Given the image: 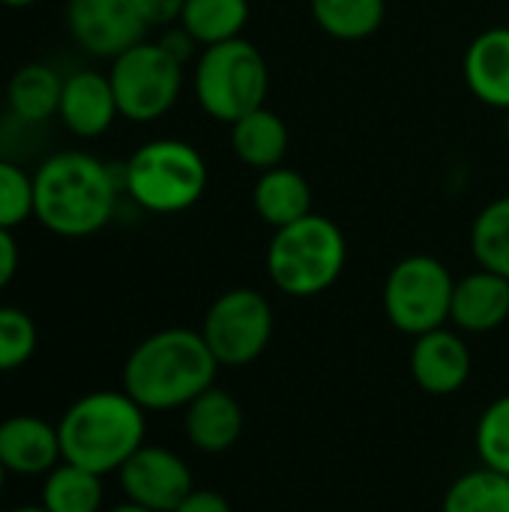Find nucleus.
<instances>
[{
	"mask_svg": "<svg viewBox=\"0 0 509 512\" xmlns=\"http://www.w3.org/2000/svg\"><path fill=\"white\" fill-rule=\"evenodd\" d=\"M33 216V174L0 159V228L12 231Z\"/></svg>",
	"mask_w": 509,
	"mask_h": 512,
	"instance_id": "nucleus-28",
	"label": "nucleus"
},
{
	"mask_svg": "<svg viewBox=\"0 0 509 512\" xmlns=\"http://www.w3.org/2000/svg\"><path fill=\"white\" fill-rule=\"evenodd\" d=\"M201 336L219 366H249L273 339V306L255 288H231L210 303Z\"/></svg>",
	"mask_w": 509,
	"mask_h": 512,
	"instance_id": "nucleus-9",
	"label": "nucleus"
},
{
	"mask_svg": "<svg viewBox=\"0 0 509 512\" xmlns=\"http://www.w3.org/2000/svg\"><path fill=\"white\" fill-rule=\"evenodd\" d=\"M471 255L483 270L509 279V195L486 204L471 225Z\"/></svg>",
	"mask_w": 509,
	"mask_h": 512,
	"instance_id": "nucleus-24",
	"label": "nucleus"
},
{
	"mask_svg": "<svg viewBox=\"0 0 509 512\" xmlns=\"http://www.w3.org/2000/svg\"><path fill=\"white\" fill-rule=\"evenodd\" d=\"M219 363L201 330L168 327L132 348L123 366V390L144 411H177L216 384Z\"/></svg>",
	"mask_w": 509,
	"mask_h": 512,
	"instance_id": "nucleus-2",
	"label": "nucleus"
},
{
	"mask_svg": "<svg viewBox=\"0 0 509 512\" xmlns=\"http://www.w3.org/2000/svg\"><path fill=\"white\" fill-rule=\"evenodd\" d=\"M60 462L63 453L57 426L30 414L6 417L0 423V465L6 468V474L45 477Z\"/></svg>",
	"mask_w": 509,
	"mask_h": 512,
	"instance_id": "nucleus-14",
	"label": "nucleus"
},
{
	"mask_svg": "<svg viewBox=\"0 0 509 512\" xmlns=\"http://www.w3.org/2000/svg\"><path fill=\"white\" fill-rule=\"evenodd\" d=\"M117 474L126 501L153 512H174L195 489L189 465L177 453L156 444L138 447Z\"/></svg>",
	"mask_w": 509,
	"mask_h": 512,
	"instance_id": "nucleus-11",
	"label": "nucleus"
},
{
	"mask_svg": "<svg viewBox=\"0 0 509 512\" xmlns=\"http://www.w3.org/2000/svg\"><path fill=\"white\" fill-rule=\"evenodd\" d=\"M159 45H162V48H165L171 57H177V60L186 66V60L195 54V45H198V42H195V39H192V36H189V33H186L180 24H177V27L165 30V36L159 39Z\"/></svg>",
	"mask_w": 509,
	"mask_h": 512,
	"instance_id": "nucleus-31",
	"label": "nucleus"
},
{
	"mask_svg": "<svg viewBox=\"0 0 509 512\" xmlns=\"http://www.w3.org/2000/svg\"><path fill=\"white\" fill-rule=\"evenodd\" d=\"M252 207H255L258 219L264 225H270L273 231L285 228V225L315 213L312 210V186L300 171H294L288 165L267 168L255 180Z\"/></svg>",
	"mask_w": 509,
	"mask_h": 512,
	"instance_id": "nucleus-18",
	"label": "nucleus"
},
{
	"mask_svg": "<svg viewBox=\"0 0 509 512\" xmlns=\"http://www.w3.org/2000/svg\"><path fill=\"white\" fill-rule=\"evenodd\" d=\"M114 210V171L93 153L63 150L33 171V216L57 237H90L111 222Z\"/></svg>",
	"mask_w": 509,
	"mask_h": 512,
	"instance_id": "nucleus-1",
	"label": "nucleus"
},
{
	"mask_svg": "<svg viewBox=\"0 0 509 512\" xmlns=\"http://www.w3.org/2000/svg\"><path fill=\"white\" fill-rule=\"evenodd\" d=\"M63 93V78L48 63L21 66L6 84V102L12 114L24 123H45L57 114Z\"/></svg>",
	"mask_w": 509,
	"mask_h": 512,
	"instance_id": "nucleus-20",
	"label": "nucleus"
},
{
	"mask_svg": "<svg viewBox=\"0 0 509 512\" xmlns=\"http://www.w3.org/2000/svg\"><path fill=\"white\" fill-rule=\"evenodd\" d=\"M477 456L486 468L509 477V393L495 399L477 423Z\"/></svg>",
	"mask_w": 509,
	"mask_h": 512,
	"instance_id": "nucleus-26",
	"label": "nucleus"
},
{
	"mask_svg": "<svg viewBox=\"0 0 509 512\" xmlns=\"http://www.w3.org/2000/svg\"><path fill=\"white\" fill-rule=\"evenodd\" d=\"M144 408L126 390H96L72 402L57 423L63 462L99 477L120 471L147 441Z\"/></svg>",
	"mask_w": 509,
	"mask_h": 512,
	"instance_id": "nucleus-3",
	"label": "nucleus"
},
{
	"mask_svg": "<svg viewBox=\"0 0 509 512\" xmlns=\"http://www.w3.org/2000/svg\"><path fill=\"white\" fill-rule=\"evenodd\" d=\"M66 24L78 48L102 60L120 57L147 33L135 0H66Z\"/></svg>",
	"mask_w": 509,
	"mask_h": 512,
	"instance_id": "nucleus-10",
	"label": "nucleus"
},
{
	"mask_svg": "<svg viewBox=\"0 0 509 512\" xmlns=\"http://www.w3.org/2000/svg\"><path fill=\"white\" fill-rule=\"evenodd\" d=\"M39 333L27 312L15 306H0V375L21 369L36 351Z\"/></svg>",
	"mask_w": 509,
	"mask_h": 512,
	"instance_id": "nucleus-27",
	"label": "nucleus"
},
{
	"mask_svg": "<svg viewBox=\"0 0 509 512\" xmlns=\"http://www.w3.org/2000/svg\"><path fill=\"white\" fill-rule=\"evenodd\" d=\"M288 144H291V132L285 126V120L270 111L267 105L249 111L246 117H240L237 123H231V150L234 156L255 168L258 174L267 168H276L285 162L288 156Z\"/></svg>",
	"mask_w": 509,
	"mask_h": 512,
	"instance_id": "nucleus-19",
	"label": "nucleus"
},
{
	"mask_svg": "<svg viewBox=\"0 0 509 512\" xmlns=\"http://www.w3.org/2000/svg\"><path fill=\"white\" fill-rule=\"evenodd\" d=\"M33 3H39V0H0V6H9V9H27Z\"/></svg>",
	"mask_w": 509,
	"mask_h": 512,
	"instance_id": "nucleus-33",
	"label": "nucleus"
},
{
	"mask_svg": "<svg viewBox=\"0 0 509 512\" xmlns=\"http://www.w3.org/2000/svg\"><path fill=\"white\" fill-rule=\"evenodd\" d=\"M456 279L435 255H408L393 264L384 282V312L405 336H423L450 324Z\"/></svg>",
	"mask_w": 509,
	"mask_h": 512,
	"instance_id": "nucleus-7",
	"label": "nucleus"
},
{
	"mask_svg": "<svg viewBox=\"0 0 509 512\" xmlns=\"http://www.w3.org/2000/svg\"><path fill=\"white\" fill-rule=\"evenodd\" d=\"M3 483H6V468L0 465V492H3Z\"/></svg>",
	"mask_w": 509,
	"mask_h": 512,
	"instance_id": "nucleus-36",
	"label": "nucleus"
},
{
	"mask_svg": "<svg viewBox=\"0 0 509 512\" xmlns=\"http://www.w3.org/2000/svg\"><path fill=\"white\" fill-rule=\"evenodd\" d=\"M108 78L120 117L132 123H150L177 105L183 90V63L159 42L144 39L111 60Z\"/></svg>",
	"mask_w": 509,
	"mask_h": 512,
	"instance_id": "nucleus-8",
	"label": "nucleus"
},
{
	"mask_svg": "<svg viewBox=\"0 0 509 512\" xmlns=\"http://www.w3.org/2000/svg\"><path fill=\"white\" fill-rule=\"evenodd\" d=\"M471 369H474L471 348L459 330L438 327L414 339L411 375L420 390L432 396H453L468 384Z\"/></svg>",
	"mask_w": 509,
	"mask_h": 512,
	"instance_id": "nucleus-12",
	"label": "nucleus"
},
{
	"mask_svg": "<svg viewBox=\"0 0 509 512\" xmlns=\"http://www.w3.org/2000/svg\"><path fill=\"white\" fill-rule=\"evenodd\" d=\"M348 264L345 231L321 213H309L273 231L267 246V276L288 297H318L330 291Z\"/></svg>",
	"mask_w": 509,
	"mask_h": 512,
	"instance_id": "nucleus-4",
	"label": "nucleus"
},
{
	"mask_svg": "<svg viewBox=\"0 0 509 512\" xmlns=\"http://www.w3.org/2000/svg\"><path fill=\"white\" fill-rule=\"evenodd\" d=\"M309 6L315 24L339 42L369 39L387 18V0H309Z\"/></svg>",
	"mask_w": 509,
	"mask_h": 512,
	"instance_id": "nucleus-22",
	"label": "nucleus"
},
{
	"mask_svg": "<svg viewBox=\"0 0 509 512\" xmlns=\"http://www.w3.org/2000/svg\"><path fill=\"white\" fill-rule=\"evenodd\" d=\"M504 129H507V141H509V108H507V126H504Z\"/></svg>",
	"mask_w": 509,
	"mask_h": 512,
	"instance_id": "nucleus-37",
	"label": "nucleus"
},
{
	"mask_svg": "<svg viewBox=\"0 0 509 512\" xmlns=\"http://www.w3.org/2000/svg\"><path fill=\"white\" fill-rule=\"evenodd\" d=\"M249 3L252 0H186L180 27L201 45H219L243 36V27L249 21Z\"/></svg>",
	"mask_w": 509,
	"mask_h": 512,
	"instance_id": "nucleus-21",
	"label": "nucleus"
},
{
	"mask_svg": "<svg viewBox=\"0 0 509 512\" xmlns=\"http://www.w3.org/2000/svg\"><path fill=\"white\" fill-rule=\"evenodd\" d=\"M186 0H135V9L147 27H171L180 21Z\"/></svg>",
	"mask_w": 509,
	"mask_h": 512,
	"instance_id": "nucleus-29",
	"label": "nucleus"
},
{
	"mask_svg": "<svg viewBox=\"0 0 509 512\" xmlns=\"http://www.w3.org/2000/svg\"><path fill=\"white\" fill-rule=\"evenodd\" d=\"M270 90V69L261 48L249 39H231L201 48L195 63V99L207 117L237 123L261 108Z\"/></svg>",
	"mask_w": 509,
	"mask_h": 512,
	"instance_id": "nucleus-6",
	"label": "nucleus"
},
{
	"mask_svg": "<svg viewBox=\"0 0 509 512\" xmlns=\"http://www.w3.org/2000/svg\"><path fill=\"white\" fill-rule=\"evenodd\" d=\"M57 117L75 138H99L120 117L111 78L93 69H78L63 78Z\"/></svg>",
	"mask_w": 509,
	"mask_h": 512,
	"instance_id": "nucleus-13",
	"label": "nucleus"
},
{
	"mask_svg": "<svg viewBox=\"0 0 509 512\" xmlns=\"http://www.w3.org/2000/svg\"><path fill=\"white\" fill-rule=\"evenodd\" d=\"M509 318V279L492 270H474L453 288L450 324L459 333H492Z\"/></svg>",
	"mask_w": 509,
	"mask_h": 512,
	"instance_id": "nucleus-16",
	"label": "nucleus"
},
{
	"mask_svg": "<svg viewBox=\"0 0 509 512\" xmlns=\"http://www.w3.org/2000/svg\"><path fill=\"white\" fill-rule=\"evenodd\" d=\"M174 512H231V504L213 489H192Z\"/></svg>",
	"mask_w": 509,
	"mask_h": 512,
	"instance_id": "nucleus-30",
	"label": "nucleus"
},
{
	"mask_svg": "<svg viewBox=\"0 0 509 512\" xmlns=\"http://www.w3.org/2000/svg\"><path fill=\"white\" fill-rule=\"evenodd\" d=\"M108 512H153V510H147V507H138V504L126 501V504H120V507H114V510H108Z\"/></svg>",
	"mask_w": 509,
	"mask_h": 512,
	"instance_id": "nucleus-34",
	"label": "nucleus"
},
{
	"mask_svg": "<svg viewBox=\"0 0 509 512\" xmlns=\"http://www.w3.org/2000/svg\"><path fill=\"white\" fill-rule=\"evenodd\" d=\"M123 189L141 210L174 216L207 192V162L189 141L153 138L126 159Z\"/></svg>",
	"mask_w": 509,
	"mask_h": 512,
	"instance_id": "nucleus-5",
	"label": "nucleus"
},
{
	"mask_svg": "<svg viewBox=\"0 0 509 512\" xmlns=\"http://www.w3.org/2000/svg\"><path fill=\"white\" fill-rule=\"evenodd\" d=\"M15 270H18V243L12 231L0 228V291L15 279Z\"/></svg>",
	"mask_w": 509,
	"mask_h": 512,
	"instance_id": "nucleus-32",
	"label": "nucleus"
},
{
	"mask_svg": "<svg viewBox=\"0 0 509 512\" xmlns=\"http://www.w3.org/2000/svg\"><path fill=\"white\" fill-rule=\"evenodd\" d=\"M444 512H509V477L486 465L462 474L444 495Z\"/></svg>",
	"mask_w": 509,
	"mask_h": 512,
	"instance_id": "nucleus-25",
	"label": "nucleus"
},
{
	"mask_svg": "<svg viewBox=\"0 0 509 512\" xmlns=\"http://www.w3.org/2000/svg\"><path fill=\"white\" fill-rule=\"evenodd\" d=\"M42 507L48 512H99L102 510V477L78 465L60 462L45 474Z\"/></svg>",
	"mask_w": 509,
	"mask_h": 512,
	"instance_id": "nucleus-23",
	"label": "nucleus"
},
{
	"mask_svg": "<svg viewBox=\"0 0 509 512\" xmlns=\"http://www.w3.org/2000/svg\"><path fill=\"white\" fill-rule=\"evenodd\" d=\"M12 512H48V510L39 504V507H18V510H12Z\"/></svg>",
	"mask_w": 509,
	"mask_h": 512,
	"instance_id": "nucleus-35",
	"label": "nucleus"
},
{
	"mask_svg": "<svg viewBox=\"0 0 509 512\" xmlns=\"http://www.w3.org/2000/svg\"><path fill=\"white\" fill-rule=\"evenodd\" d=\"M183 432L201 453H228L243 435V405L225 387H210L183 408Z\"/></svg>",
	"mask_w": 509,
	"mask_h": 512,
	"instance_id": "nucleus-15",
	"label": "nucleus"
},
{
	"mask_svg": "<svg viewBox=\"0 0 509 512\" xmlns=\"http://www.w3.org/2000/svg\"><path fill=\"white\" fill-rule=\"evenodd\" d=\"M465 84L489 108H509V27L498 24L474 36L465 51Z\"/></svg>",
	"mask_w": 509,
	"mask_h": 512,
	"instance_id": "nucleus-17",
	"label": "nucleus"
}]
</instances>
